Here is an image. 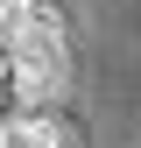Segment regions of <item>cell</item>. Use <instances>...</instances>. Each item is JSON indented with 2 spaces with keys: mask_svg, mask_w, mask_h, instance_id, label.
I'll use <instances>...</instances> for the list:
<instances>
[{
  "mask_svg": "<svg viewBox=\"0 0 141 148\" xmlns=\"http://www.w3.org/2000/svg\"><path fill=\"white\" fill-rule=\"evenodd\" d=\"M0 49H7V64H64V14L35 0L21 21L0 28Z\"/></svg>",
  "mask_w": 141,
  "mask_h": 148,
  "instance_id": "1",
  "label": "cell"
},
{
  "mask_svg": "<svg viewBox=\"0 0 141 148\" xmlns=\"http://www.w3.org/2000/svg\"><path fill=\"white\" fill-rule=\"evenodd\" d=\"M64 92H70V57L64 64H14L7 106H64Z\"/></svg>",
  "mask_w": 141,
  "mask_h": 148,
  "instance_id": "2",
  "label": "cell"
},
{
  "mask_svg": "<svg viewBox=\"0 0 141 148\" xmlns=\"http://www.w3.org/2000/svg\"><path fill=\"white\" fill-rule=\"evenodd\" d=\"M64 141H70V127H64L57 106H14V134H7V148H64Z\"/></svg>",
  "mask_w": 141,
  "mask_h": 148,
  "instance_id": "3",
  "label": "cell"
},
{
  "mask_svg": "<svg viewBox=\"0 0 141 148\" xmlns=\"http://www.w3.org/2000/svg\"><path fill=\"white\" fill-rule=\"evenodd\" d=\"M28 7H35V0H0V28H7V21H21Z\"/></svg>",
  "mask_w": 141,
  "mask_h": 148,
  "instance_id": "4",
  "label": "cell"
},
{
  "mask_svg": "<svg viewBox=\"0 0 141 148\" xmlns=\"http://www.w3.org/2000/svg\"><path fill=\"white\" fill-rule=\"evenodd\" d=\"M7 78H14V64H7V49H0V99H7Z\"/></svg>",
  "mask_w": 141,
  "mask_h": 148,
  "instance_id": "5",
  "label": "cell"
}]
</instances>
